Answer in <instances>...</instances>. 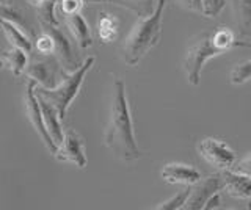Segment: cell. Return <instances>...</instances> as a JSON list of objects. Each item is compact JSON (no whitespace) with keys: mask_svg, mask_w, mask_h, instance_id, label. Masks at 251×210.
<instances>
[{"mask_svg":"<svg viewBox=\"0 0 251 210\" xmlns=\"http://www.w3.org/2000/svg\"><path fill=\"white\" fill-rule=\"evenodd\" d=\"M104 144L110 152L124 162H135L143 157L133 130L126 83L121 79H115L113 82L112 105H110L108 124L104 132Z\"/></svg>","mask_w":251,"mask_h":210,"instance_id":"obj_1","label":"cell"},{"mask_svg":"<svg viewBox=\"0 0 251 210\" xmlns=\"http://www.w3.org/2000/svg\"><path fill=\"white\" fill-rule=\"evenodd\" d=\"M167 0H157L155 10L146 18H140L123 44L121 55L126 65L135 66L146 53L155 47L162 36V19Z\"/></svg>","mask_w":251,"mask_h":210,"instance_id":"obj_2","label":"cell"},{"mask_svg":"<svg viewBox=\"0 0 251 210\" xmlns=\"http://www.w3.org/2000/svg\"><path fill=\"white\" fill-rule=\"evenodd\" d=\"M94 61H96V57L94 55L88 57L75 71L66 72V75L63 77L61 82L55 88H44L36 85V94L44 97L46 100H49V102L58 110L61 119H65L71 104L74 102V99L77 97L78 91L82 88L86 72L91 69Z\"/></svg>","mask_w":251,"mask_h":210,"instance_id":"obj_3","label":"cell"},{"mask_svg":"<svg viewBox=\"0 0 251 210\" xmlns=\"http://www.w3.org/2000/svg\"><path fill=\"white\" fill-rule=\"evenodd\" d=\"M222 53H225V50L220 49L214 43L210 30H206V32H201L196 36H193V40L190 46L187 47L184 57V69H185L187 82L196 87L201 80V72L204 65L210 58H215L218 55H222Z\"/></svg>","mask_w":251,"mask_h":210,"instance_id":"obj_4","label":"cell"},{"mask_svg":"<svg viewBox=\"0 0 251 210\" xmlns=\"http://www.w3.org/2000/svg\"><path fill=\"white\" fill-rule=\"evenodd\" d=\"M35 57L27 65L25 74L31 80H35L39 87L44 88H55L61 82L63 77L66 75V69L60 65L55 55H41Z\"/></svg>","mask_w":251,"mask_h":210,"instance_id":"obj_5","label":"cell"},{"mask_svg":"<svg viewBox=\"0 0 251 210\" xmlns=\"http://www.w3.org/2000/svg\"><path fill=\"white\" fill-rule=\"evenodd\" d=\"M36 82L30 80L27 85V91H25V112H27V118L30 121V124L33 126L35 132L39 135V138L43 140V143L46 144V147L49 149L52 154H55L58 151V144L53 141V138L50 137L49 130L46 127V122L43 118V110H41V104H39V99L36 94Z\"/></svg>","mask_w":251,"mask_h":210,"instance_id":"obj_6","label":"cell"},{"mask_svg":"<svg viewBox=\"0 0 251 210\" xmlns=\"http://www.w3.org/2000/svg\"><path fill=\"white\" fill-rule=\"evenodd\" d=\"M198 152L201 157L210 163L212 166L223 169H232L235 162H237V155L226 143L217 138H204L198 143Z\"/></svg>","mask_w":251,"mask_h":210,"instance_id":"obj_7","label":"cell"},{"mask_svg":"<svg viewBox=\"0 0 251 210\" xmlns=\"http://www.w3.org/2000/svg\"><path fill=\"white\" fill-rule=\"evenodd\" d=\"M225 190V181L222 171L220 173L209 174L207 177H202L200 182L192 185V193L188 198L184 209L187 210H201L206 207V202L214 196V194Z\"/></svg>","mask_w":251,"mask_h":210,"instance_id":"obj_8","label":"cell"},{"mask_svg":"<svg viewBox=\"0 0 251 210\" xmlns=\"http://www.w3.org/2000/svg\"><path fill=\"white\" fill-rule=\"evenodd\" d=\"M39 24H41V30H46V32H49L52 35L55 41L53 55L57 57L60 65L65 68L68 72L75 71V69L80 66L78 65V58L74 53L73 43L69 41V38L60 28V24H50V22H39Z\"/></svg>","mask_w":251,"mask_h":210,"instance_id":"obj_9","label":"cell"},{"mask_svg":"<svg viewBox=\"0 0 251 210\" xmlns=\"http://www.w3.org/2000/svg\"><path fill=\"white\" fill-rule=\"evenodd\" d=\"M60 162H69L77 168L83 169L86 166V154L82 137L75 130L69 129L65 134V140L58 146V151L53 154Z\"/></svg>","mask_w":251,"mask_h":210,"instance_id":"obj_10","label":"cell"},{"mask_svg":"<svg viewBox=\"0 0 251 210\" xmlns=\"http://www.w3.org/2000/svg\"><path fill=\"white\" fill-rule=\"evenodd\" d=\"M160 176L165 182L180 185H195L202 179L198 169L185 163H168L162 168Z\"/></svg>","mask_w":251,"mask_h":210,"instance_id":"obj_11","label":"cell"},{"mask_svg":"<svg viewBox=\"0 0 251 210\" xmlns=\"http://www.w3.org/2000/svg\"><path fill=\"white\" fill-rule=\"evenodd\" d=\"M225 191L235 199H251V177L235 169H223Z\"/></svg>","mask_w":251,"mask_h":210,"instance_id":"obj_12","label":"cell"},{"mask_svg":"<svg viewBox=\"0 0 251 210\" xmlns=\"http://www.w3.org/2000/svg\"><path fill=\"white\" fill-rule=\"evenodd\" d=\"M65 24H66V28L69 30L71 36H73V40L77 43V46L80 49H88L93 44V36H91V30L88 27V22L85 21V18L80 13L65 16Z\"/></svg>","mask_w":251,"mask_h":210,"instance_id":"obj_13","label":"cell"},{"mask_svg":"<svg viewBox=\"0 0 251 210\" xmlns=\"http://www.w3.org/2000/svg\"><path fill=\"white\" fill-rule=\"evenodd\" d=\"M39 99V104H41V110H43V118H44V122H46V127L49 130L50 137L53 138V141L57 143L58 146L63 143V140H65V134L66 132L63 130L61 127V116L58 113V110L55 108L49 100H46L44 97L38 96Z\"/></svg>","mask_w":251,"mask_h":210,"instance_id":"obj_14","label":"cell"},{"mask_svg":"<svg viewBox=\"0 0 251 210\" xmlns=\"http://www.w3.org/2000/svg\"><path fill=\"white\" fill-rule=\"evenodd\" d=\"M2 65L10 71L14 77H19L25 72L27 65H28V58H27V52L22 50L19 47H11L3 50L2 57Z\"/></svg>","mask_w":251,"mask_h":210,"instance_id":"obj_15","label":"cell"},{"mask_svg":"<svg viewBox=\"0 0 251 210\" xmlns=\"http://www.w3.org/2000/svg\"><path fill=\"white\" fill-rule=\"evenodd\" d=\"M232 16L242 35H251V0H231Z\"/></svg>","mask_w":251,"mask_h":210,"instance_id":"obj_16","label":"cell"},{"mask_svg":"<svg viewBox=\"0 0 251 210\" xmlns=\"http://www.w3.org/2000/svg\"><path fill=\"white\" fill-rule=\"evenodd\" d=\"M2 30H3V35L6 36L8 43H10L13 47H19L22 50H25L27 53L31 52L33 46H31L30 38L24 33V30L21 27H18L10 21L2 19Z\"/></svg>","mask_w":251,"mask_h":210,"instance_id":"obj_17","label":"cell"},{"mask_svg":"<svg viewBox=\"0 0 251 210\" xmlns=\"http://www.w3.org/2000/svg\"><path fill=\"white\" fill-rule=\"evenodd\" d=\"M107 2L135 13L140 18L149 16L157 6V3H154V0H107Z\"/></svg>","mask_w":251,"mask_h":210,"instance_id":"obj_18","label":"cell"},{"mask_svg":"<svg viewBox=\"0 0 251 210\" xmlns=\"http://www.w3.org/2000/svg\"><path fill=\"white\" fill-rule=\"evenodd\" d=\"M118 32H120V21L113 18L112 14H100L98 21V33L104 43H112L116 40Z\"/></svg>","mask_w":251,"mask_h":210,"instance_id":"obj_19","label":"cell"},{"mask_svg":"<svg viewBox=\"0 0 251 210\" xmlns=\"http://www.w3.org/2000/svg\"><path fill=\"white\" fill-rule=\"evenodd\" d=\"M190 193H192V185H185L184 190H180L173 198L160 202V204L157 206L155 209L157 210H177V209H184L185 204H187V201H188V198H190Z\"/></svg>","mask_w":251,"mask_h":210,"instance_id":"obj_20","label":"cell"},{"mask_svg":"<svg viewBox=\"0 0 251 210\" xmlns=\"http://www.w3.org/2000/svg\"><path fill=\"white\" fill-rule=\"evenodd\" d=\"M229 80L232 85H243L245 82L251 80V60L235 65L229 74Z\"/></svg>","mask_w":251,"mask_h":210,"instance_id":"obj_21","label":"cell"},{"mask_svg":"<svg viewBox=\"0 0 251 210\" xmlns=\"http://www.w3.org/2000/svg\"><path fill=\"white\" fill-rule=\"evenodd\" d=\"M35 49H36V53H41V55H53L55 41L52 35L49 32H46V30H43L35 40Z\"/></svg>","mask_w":251,"mask_h":210,"instance_id":"obj_22","label":"cell"},{"mask_svg":"<svg viewBox=\"0 0 251 210\" xmlns=\"http://www.w3.org/2000/svg\"><path fill=\"white\" fill-rule=\"evenodd\" d=\"M2 19L13 22V24H16L18 27H21L22 30H25V28H27V24H25V21L22 19L21 13H19L18 10H16L14 6L8 5L6 2L2 3Z\"/></svg>","mask_w":251,"mask_h":210,"instance_id":"obj_23","label":"cell"},{"mask_svg":"<svg viewBox=\"0 0 251 210\" xmlns=\"http://www.w3.org/2000/svg\"><path fill=\"white\" fill-rule=\"evenodd\" d=\"M201 2H202V8H204L202 16H206V18L218 16L226 5V0H201Z\"/></svg>","mask_w":251,"mask_h":210,"instance_id":"obj_24","label":"cell"},{"mask_svg":"<svg viewBox=\"0 0 251 210\" xmlns=\"http://www.w3.org/2000/svg\"><path fill=\"white\" fill-rule=\"evenodd\" d=\"M83 2L85 0H58V8L63 16H71L82 11Z\"/></svg>","mask_w":251,"mask_h":210,"instance_id":"obj_25","label":"cell"},{"mask_svg":"<svg viewBox=\"0 0 251 210\" xmlns=\"http://www.w3.org/2000/svg\"><path fill=\"white\" fill-rule=\"evenodd\" d=\"M175 2H177V5L182 6V8L187 10V11L204 14V8H202L201 0H175Z\"/></svg>","mask_w":251,"mask_h":210,"instance_id":"obj_26","label":"cell"},{"mask_svg":"<svg viewBox=\"0 0 251 210\" xmlns=\"http://www.w3.org/2000/svg\"><path fill=\"white\" fill-rule=\"evenodd\" d=\"M232 169H235V171H239V173H243V174H247V176L251 177V152H248L242 160H239V163H235Z\"/></svg>","mask_w":251,"mask_h":210,"instance_id":"obj_27","label":"cell"},{"mask_svg":"<svg viewBox=\"0 0 251 210\" xmlns=\"http://www.w3.org/2000/svg\"><path fill=\"white\" fill-rule=\"evenodd\" d=\"M220 204H222V191L220 193H217V194H214L207 202H206V210H210V209H217V207H220Z\"/></svg>","mask_w":251,"mask_h":210,"instance_id":"obj_28","label":"cell"},{"mask_svg":"<svg viewBox=\"0 0 251 210\" xmlns=\"http://www.w3.org/2000/svg\"><path fill=\"white\" fill-rule=\"evenodd\" d=\"M49 2H53V0H28V3H30L31 6H35L36 10H39L41 6L47 5Z\"/></svg>","mask_w":251,"mask_h":210,"instance_id":"obj_29","label":"cell"},{"mask_svg":"<svg viewBox=\"0 0 251 210\" xmlns=\"http://www.w3.org/2000/svg\"><path fill=\"white\" fill-rule=\"evenodd\" d=\"M88 2H107V0H88Z\"/></svg>","mask_w":251,"mask_h":210,"instance_id":"obj_30","label":"cell"}]
</instances>
